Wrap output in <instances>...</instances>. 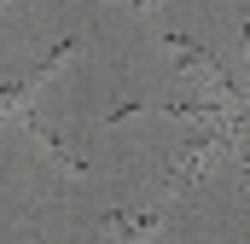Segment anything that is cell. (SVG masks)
<instances>
[{
    "label": "cell",
    "mask_w": 250,
    "mask_h": 244,
    "mask_svg": "<svg viewBox=\"0 0 250 244\" xmlns=\"http://www.w3.org/2000/svg\"><path fill=\"white\" fill-rule=\"evenodd\" d=\"M18 117H23V128H29V134H35V140H41V151H47V157H53V163H59L64 175H82V163H76V157H70V151H64V140H53V134H47V122L35 117V111H29V105H23V111H18Z\"/></svg>",
    "instance_id": "obj_1"
},
{
    "label": "cell",
    "mask_w": 250,
    "mask_h": 244,
    "mask_svg": "<svg viewBox=\"0 0 250 244\" xmlns=\"http://www.w3.org/2000/svg\"><path fill=\"white\" fill-rule=\"evenodd\" d=\"M76 53H82V41H76V35H70V41H59V47H47V59L35 64V76H41V81H47V76H53V70H59V64H70V59H76Z\"/></svg>",
    "instance_id": "obj_2"
},
{
    "label": "cell",
    "mask_w": 250,
    "mask_h": 244,
    "mask_svg": "<svg viewBox=\"0 0 250 244\" xmlns=\"http://www.w3.org/2000/svg\"><path fill=\"white\" fill-rule=\"evenodd\" d=\"M12 6H23V0H0V12H12Z\"/></svg>",
    "instance_id": "obj_3"
}]
</instances>
